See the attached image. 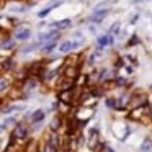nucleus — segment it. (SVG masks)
<instances>
[{"mask_svg":"<svg viewBox=\"0 0 152 152\" xmlns=\"http://www.w3.org/2000/svg\"><path fill=\"white\" fill-rule=\"evenodd\" d=\"M25 85H28V88H34V87L38 85V82L34 79H30V80H26V83Z\"/></svg>","mask_w":152,"mask_h":152,"instance_id":"obj_24","label":"nucleus"},{"mask_svg":"<svg viewBox=\"0 0 152 152\" xmlns=\"http://www.w3.org/2000/svg\"><path fill=\"white\" fill-rule=\"evenodd\" d=\"M110 44H113V36L110 33L98 38V49H105V48H108Z\"/></svg>","mask_w":152,"mask_h":152,"instance_id":"obj_6","label":"nucleus"},{"mask_svg":"<svg viewBox=\"0 0 152 152\" xmlns=\"http://www.w3.org/2000/svg\"><path fill=\"white\" fill-rule=\"evenodd\" d=\"M30 34H31L30 28L21 26V28H17V30H15V33H13V39H17V41H26L28 38H30Z\"/></svg>","mask_w":152,"mask_h":152,"instance_id":"obj_3","label":"nucleus"},{"mask_svg":"<svg viewBox=\"0 0 152 152\" xmlns=\"http://www.w3.org/2000/svg\"><path fill=\"white\" fill-rule=\"evenodd\" d=\"M44 116H46V113H44L43 110H36V111L30 116V121L33 123V124H38V123H41L44 119Z\"/></svg>","mask_w":152,"mask_h":152,"instance_id":"obj_10","label":"nucleus"},{"mask_svg":"<svg viewBox=\"0 0 152 152\" xmlns=\"http://www.w3.org/2000/svg\"><path fill=\"white\" fill-rule=\"evenodd\" d=\"M43 151L44 152H57V147H56V145H53L51 142H46V145H44Z\"/></svg>","mask_w":152,"mask_h":152,"instance_id":"obj_20","label":"nucleus"},{"mask_svg":"<svg viewBox=\"0 0 152 152\" xmlns=\"http://www.w3.org/2000/svg\"><path fill=\"white\" fill-rule=\"evenodd\" d=\"M115 66H116V67H118V69H119V67H123V61H121V59H116V62H115Z\"/></svg>","mask_w":152,"mask_h":152,"instance_id":"obj_27","label":"nucleus"},{"mask_svg":"<svg viewBox=\"0 0 152 152\" xmlns=\"http://www.w3.org/2000/svg\"><path fill=\"white\" fill-rule=\"evenodd\" d=\"M151 88H152V85H151Z\"/></svg>","mask_w":152,"mask_h":152,"instance_id":"obj_30","label":"nucleus"},{"mask_svg":"<svg viewBox=\"0 0 152 152\" xmlns=\"http://www.w3.org/2000/svg\"><path fill=\"white\" fill-rule=\"evenodd\" d=\"M13 66H15V62L12 59H5L4 62H2V69H4V70H8L10 67H13Z\"/></svg>","mask_w":152,"mask_h":152,"instance_id":"obj_16","label":"nucleus"},{"mask_svg":"<svg viewBox=\"0 0 152 152\" xmlns=\"http://www.w3.org/2000/svg\"><path fill=\"white\" fill-rule=\"evenodd\" d=\"M12 136H13L17 141H23V139H26V136H28V126L23 124V123H18V124L13 128V131H12Z\"/></svg>","mask_w":152,"mask_h":152,"instance_id":"obj_1","label":"nucleus"},{"mask_svg":"<svg viewBox=\"0 0 152 152\" xmlns=\"http://www.w3.org/2000/svg\"><path fill=\"white\" fill-rule=\"evenodd\" d=\"M38 152H44V151H38Z\"/></svg>","mask_w":152,"mask_h":152,"instance_id":"obj_29","label":"nucleus"},{"mask_svg":"<svg viewBox=\"0 0 152 152\" xmlns=\"http://www.w3.org/2000/svg\"><path fill=\"white\" fill-rule=\"evenodd\" d=\"M57 96H59V102H61V103H70V102L74 100L72 90H61Z\"/></svg>","mask_w":152,"mask_h":152,"instance_id":"obj_8","label":"nucleus"},{"mask_svg":"<svg viewBox=\"0 0 152 152\" xmlns=\"http://www.w3.org/2000/svg\"><path fill=\"white\" fill-rule=\"evenodd\" d=\"M59 36H61V34L57 33V31H49V33H43L39 38H38V43L43 44V43H46V41H48V43H51V41H57V39H59Z\"/></svg>","mask_w":152,"mask_h":152,"instance_id":"obj_4","label":"nucleus"},{"mask_svg":"<svg viewBox=\"0 0 152 152\" xmlns=\"http://www.w3.org/2000/svg\"><path fill=\"white\" fill-rule=\"evenodd\" d=\"M103 79H108V70L106 69H103L102 72H100V80H103Z\"/></svg>","mask_w":152,"mask_h":152,"instance_id":"obj_25","label":"nucleus"},{"mask_svg":"<svg viewBox=\"0 0 152 152\" xmlns=\"http://www.w3.org/2000/svg\"><path fill=\"white\" fill-rule=\"evenodd\" d=\"M69 26H72V20H70V18L54 21V23L51 25V28H54V30H66V28H69Z\"/></svg>","mask_w":152,"mask_h":152,"instance_id":"obj_7","label":"nucleus"},{"mask_svg":"<svg viewBox=\"0 0 152 152\" xmlns=\"http://www.w3.org/2000/svg\"><path fill=\"white\" fill-rule=\"evenodd\" d=\"M139 18V15H132V18L129 20V23H136V20Z\"/></svg>","mask_w":152,"mask_h":152,"instance_id":"obj_28","label":"nucleus"},{"mask_svg":"<svg viewBox=\"0 0 152 152\" xmlns=\"http://www.w3.org/2000/svg\"><path fill=\"white\" fill-rule=\"evenodd\" d=\"M25 106L23 105H12V106H7V108H4V115H8V113L12 111H18V110H23Z\"/></svg>","mask_w":152,"mask_h":152,"instance_id":"obj_13","label":"nucleus"},{"mask_svg":"<svg viewBox=\"0 0 152 152\" xmlns=\"http://www.w3.org/2000/svg\"><path fill=\"white\" fill-rule=\"evenodd\" d=\"M136 43H137V36H132V39H129V46H132V44H136Z\"/></svg>","mask_w":152,"mask_h":152,"instance_id":"obj_26","label":"nucleus"},{"mask_svg":"<svg viewBox=\"0 0 152 152\" xmlns=\"http://www.w3.org/2000/svg\"><path fill=\"white\" fill-rule=\"evenodd\" d=\"M51 12H53V8H51L49 5H48V7L44 8V10H41L39 13H38V17H39V18H44V17H46L48 13H51Z\"/></svg>","mask_w":152,"mask_h":152,"instance_id":"obj_21","label":"nucleus"},{"mask_svg":"<svg viewBox=\"0 0 152 152\" xmlns=\"http://www.w3.org/2000/svg\"><path fill=\"white\" fill-rule=\"evenodd\" d=\"M48 142H51L53 145L59 147V137H57V134H56V132H53V134L49 136V141H48Z\"/></svg>","mask_w":152,"mask_h":152,"instance_id":"obj_15","label":"nucleus"},{"mask_svg":"<svg viewBox=\"0 0 152 152\" xmlns=\"http://www.w3.org/2000/svg\"><path fill=\"white\" fill-rule=\"evenodd\" d=\"M13 46H15L13 38H12V39H7V38H4V39H2V49H12Z\"/></svg>","mask_w":152,"mask_h":152,"instance_id":"obj_14","label":"nucleus"},{"mask_svg":"<svg viewBox=\"0 0 152 152\" xmlns=\"http://www.w3.org/2000/svg\"><path fill=\"white\" fill-rule=\"evenodd\" d=\"M80 44H83V41H70V39H66L61 43V53H70L72 49H75V48H79Z\"/></svg>","mask_w":152,"mask_h":152,"instance_id":"obj_2","label":"nucleus"},{"mask_svg":"<svg viewBox=\"0 0 152 152\" xmlns=\"http://www.w3.org/2000/svg\"><path fill=\"white\" fill-rule=\"evenodd\" d=\"M59 126H61V118H59V116H56L54 121H51V131H56Z\"/></svg>","mask_w":152,"mask_h":152,"instance_id":"obj_18","label":"nucleus"},{"mask_svg":"<svg viewBox=\"0 0 152 152\" xmlns=\"http://www.w3.org/2000/svg\"><path fill=\"white\" fill-rule=\"evenodd\" d=\"M38 44H41V43H36V44H30V46H26V48H23L21 49V53H31V51H34L38 48Z\"/></svg>","mask_w":152,"mask_h":152,"instance_id":"obj_22","label":"nucleus"},{"mask_svg":"<svg viewBox=\"0 0 152 152\" xmlns=\"http://www.w3.org/2000/svg\"><path fill=\"white\" fill-rule=\"evenodd\" d=\"M151 149H152V139L151 137H145L144 142L141 144V151L142 152H149Z\"/></svg>","mask_w":152,"mask_h":152,"instance_id":"obj_12","label":"nucleus"},{"mask_svg":"<svg viewBox=\"0 0 152 152\" xmlns=\"http://www.w3.org/2000/svg\"><path fill=\"white\" fill-rule=\"evenodd\" d=\"M119 33V23H115L111 26V30H110V34H111V36H115V34H118Z\"/></svg>","mask_w":152,"mask_h":152,"instance_id":"obj_23","label":"nucleus"},{"mask_svg":"<svg viewBox=\"0 0 152 152\" xmlns=\"http://www.w3.org/2000/svg\"><path fill=\"white\" fill-rule=\"evenodd\" d=\"M7 88H8V79L2 77V80H0V92H5Z\"/></svg>","mask_w":152,"mask_h":152,"instance_id":"obj_19","label":"nucleus"},{"mask_svg":"<svg viewBox=\"0 0 152 152\" xmlns=\"http://www.w3.org/2000/svg\"><path fill=\"white\" fill-rule=\"evenodd\" d=\"M74 85H75V80L69 79V77H66V75L62 77V80H61V83H59L61 90H72Z\"/></svg>","mask_w":152,"mask_h":152,"instance_id":"obj_9","label":"nucleus"},{"mask_svg":"<svg viewBox=\"0 0 152 152\" xmlns=\"http://www.w3.org/2000/svg\"><path fill=\"white\" fill-rule=\"evenodd\" d=\"M110 13V8H103V10H93V13L90 15V21L93 23H100L106 15Z\"/></svg>","mask_w":152,"mask_h":152,"instance_id":"obj_5","label":"nucleus"},{"mask_svg":"<svg viewBox=\"0 0 152 152\" xmlns=\"http://www.w3.org/2000/svg\"><path fill=\"white\" fill-rule=\"evenodd\" d=\"M56 46H57L56 41H51V43H48L46 46H44V53H51V51H54V49H56Z\"/></svg>","mask_w":152,"mask_h":152,"instance_id":"obj_17","label":"nucleus"},{"mask_svg":"<svg viewBox=\"0 0 152 152\" xmlns=\"http://www.w3.org/2000/svg\"><path fill=\"white\" fill-rule=\"evenodd\" d=\"M64 72H66V74H64L66 77H69V79H74V80H75V77L79 75V67H77V66H67Z\"/></svg>","mask_w":152,"mask_h":152,"instance_id":"obj_11","label":"nucleus"}]
</instances>
